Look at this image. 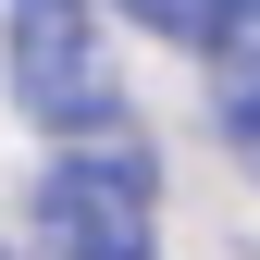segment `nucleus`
Here are the masks:
<instances>
[{
    "label": "nucleus",
    "mask_w": 260,
    "mask_h": 260,
    "mask_svg": "<svg viewBox=\"0 0 260 260\" xmlns=\"http://www.w3.org/2000/svg\"><path fill=\"white\" fill-rule=\"evenodd\" d=\"M38 260H149L161 248V211H149V161L124 137H75L38 174V211H25Z\"/></svg>",
    "instance_id": "obj_1"
},
{
    "label": "nucleus",
    "mask_w": 260,
    "mask_h": 260,
    "mask_svg": "<svg viewBox=\"0 0 260 260\" xmlns=\"http://www.w3.org/2000/svg\"><path fill=\"white\" fill-rule=\"evenodd\" d=\"M13 100L50 137H112L124 87H112V50H100L87 0H13Z\"/></svg>",
    "instance_id": "obj_2"
},
{
    "label": "nucleus",
    "mask_w": 260,
    "mask_h": 260,
    "mask_svg": "<svg viewBox=\"0 0 260 260\" xmlns=\"http://www.w3.org/2000/svg\"><path fill=\"white\" fill-rule=\"evenodd\" d=\"M211 87H223V137H236V161L260 174V0H236L211 38Z\"/></svg>",
    "instance_id": "obj_3"
},
{
    "label": "nucleus",
    "mask_w": 260,
    "mask_h": 260,
    "mask_svg": "<svg viewBox=\"0 0 260 260\" xmlns=\"http://www.w3.org/2000/svg\"><path fill=\"white\" fill-rule=\"evenodd\" d=\"M124 13H137L149 38H174V50H211V38H223V13H236V0H124Z\"/></svg>",
    "instance_id": "obj_4"
}]
</instances>
